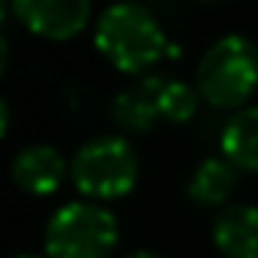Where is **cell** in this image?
<instances>
[{
    "mask_svg": "<svg viewBox=\"0 0 258 258\" xmlns=\"http://www.w3.org/2000/svg\"><path fill=\"white\" fill-rule=\"evenodd\" d=\"M10 173H13V182L25 195L46 198V195H55L61 188V182L70 173V164L64 161V155L55 146H49V143H31V146H22L13 155Z\"/></svg>",
    "mask_w": 258,
    "mask_h": 258,
    "instance_id": "6",
    "label": "cell"
},
{
    "mask_svg": "<svg viewBox=\"0 0 258 258\" xmlns=\"http://www.w3.org/2000/svg\"><path fill=\"white\" fill-rule=\"evenodd\" d=\"M240 182V170L225 158V155H210L204 158L195 173L188 176V185H185V195L191 204L198 207H222L228 204V198L234 195Z\"/></svg>",
    "mask_w": 258,
    "mask_h": 258,
    "instance_id": "8",
    "label": "cell"
},
{
    "mask_svg": "<svg viewBox=\"0 0 258 258\" xmlns=\"http://www.w3.org/2000/svg\"><path fill=\"white\" fill-rule=\"evenodd\" d=\"M219 146L237 170L258 173V106H243L225 121Z\"/></svg>",
    "mask_w": 258,
    "mask_h": 258,
    "instance_id": "9",
    "label": "cell"
},
{
    "mask_svg": "<svg viewBox=\"0 0 258 258\" xmlns=\"http://www.w3.org/2000/svg\"><path fill=\"white\" fill-rule=\"evenodd\" d=\"M198 94L216 109H243L258 88V49L240 34H225L198 61Z\"/></svg>",
    "mask_w": 258,
    "mask_h": 258,
    "instance_id": "2",
    "label": "cell"
},
{
    "mask_svg": "<svg viewBox=\"0 0 258 258\" xmlns=\"http://www.w3.org/2000/svg\"><path fill=\"white\" fill-rule=\"evenodd\" d=\"M213 246L225 258H258V207L228 204L213 222Z\"/></svg>",
    "mask_w": 258,
    "mask_h": 258,
    "instance_id": "7",
    "label": "cell"
},
{
    "mask_svg": "<svg viewBox=\"0 0 258 258\" xmlns=\"http://www.w3.org/2000/svg\"><path fill=\"white\" fill-rule=\"evenodd\" d=\"M7 131H10V103L0 100V137H7Z\"/></svg>",
    "mask_w": 258,
    "mask_h": 258,
    "instance_id": "12",
    "label": "cell"
},
{
    "mask_svg": "<svg viewBox=\"0 0 258 258\" xmlns=\"http://www.w3.org/2000/svg\"><path fill=\"white\" fill-rule=\"evenodd\" d=\"M10 13L43 40H70L91 22L88 0H13Z\"/></svg>",
    "mask_w": 258,
    "mask_h": 258,
    "instance_id": "5",
    "label": "cell"
},
{
    "mask_svg": "<svg viewBox=\"0 0 258 258\" xmlns=\"http://www.w3.org/2000/svg\"><path fill=\"white\" fill-rule=\"evenodd\" d=\"M109 115L121 131H149V127H155V121H161V115H158V103H155L152 73L137 79L134 85L121 88L109 103Z\"/></svg>",
    "mask_w": 258,
    "mask_h": 258,
    "instance_id": "10",
    "label": "cell"
},
{
    "mask_svg": "<svg viewBox=\"0 0 258 258\" xmlns=\"http://www.w3.org/2000/svg\"><path fill=\"white\" fill-rule=\"evenodd\" d=\"M152 88H155V103H158V115L161 121H173V124H185L198 115V103L201 94L195 85L176 79V76H158L152 73Z\"/></svg>",
    "mask_w": 258,
    "mask_h": 258,
    "instance_id": "11",
    "label": "cell"
},
{
    "mask_svg": "<svg viewBox=\"0 0 258 258\" xmlns=\"http://www.w3.org/2000/svg\"><path fill=\"white\" fill-rule=\"evenodd\" d=\"M124 258H161L158 252H149V249H134V252H127Z\"/></svg>",
    "mask_w": 258,
    "mask_h": 258,
    "instance_id": "13",
    "label": "cell"
},
{
    "mask_svg": "<svg viewBox=\"0 0 258 258\" xmlns=\"http://www.w3.org/2000/svg\"><path fill=\"white\" fill-rule=\"evenodd\" d=\"M70 176L79 195L94 204L131 195L140 179V155L118 134H100L82 143L73 155Z\"/></svg>",
    "mask_w": 258,
    "mask_h": 258,
    "instance_id": "3",
    "label": "cell"
},
{
    "mask_svg": "<svg viewBox=\"0 0 258 258\" xmlns=\"http://www.w3.org/2000/svg\"><path fill=\"white\" fill-rule=\"evenodd\" d=\"M16 258H43V255H31V252H25V255H16Z\"/></svg>",
    "mask_w": 258,
    "mask_h": 258,
    "instance_id": "14",
    "label": "cell"
},
{
    "mask_svg": "<svg viewBox=\"0 0 258 258\" xmlns=\"http://www.w3.org/2000/svg\"><path fill=\"white\" fill-rule=\"evenodd\" d=\"M94 46L118 73L131 76L152 70L170 49L158 19L140 4L106 7L94 25Z\"/></svg>",
    "mask_w": 258,
    "mask_h": 258,
    "instance_id": "1",
    "label": "cell"
},
{
    "mask_svg": "<svg viewBox=\"0 0 258 258\" xmlns=\"http://www.w3.org/2000/svg\"><path fill=\"white\" fill-rule=\"evenodd\" d=\"M118 222L112 210L94 201H70L58 207L46 225V258H109L118 246Z\"/></svg>",
    "mask_w": 258,
    "mask_h": 258,
    "instance_id": "4",
    "label": "cell"
}]
</instances>
